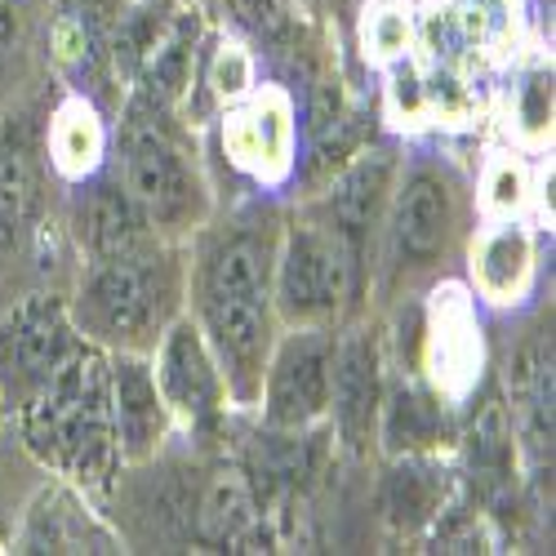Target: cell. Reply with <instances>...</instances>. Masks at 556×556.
I'll return each mask as SVG.
<instances>
[{
  "mask_svg": "<svg viewBox=\"0 0 556 556\" xmlns=\"http://www.w3.org/2000/svg\"><path fill=\"white\" fill-rule=\"evenodd\" d=\"M330 365H334V334L330 326H294L281 343H271L263 369V419L271 432H307L330 409Z\"/></svg>",
  "mask_w": 556,
  "mask_h": 556,
  "instance_id": "cell-6",
  "label": "cell"
},
{
  "mask_svg": "<svg viewBox=\"0 0 556 556\" xmlns=\"http://www.w3.org/2000/svg\"><path fill=\"white\" fill-rule=\"evenodd\" d=\"M392 156L388 152H365L352 165H343V174L330 182L326 201L316 205V214L326 218L339 237L365 258L369 254V237L379 231L388 201H392Z\"/></svg>",
  "mask_w": 556,
  "mask_h": 556,
  "instance_id": "cell-12",
  "label": "cell"
},
{
  "mask_svg": "<svg viewBox=\"0 0 556 556\" xmlns=\"http://www.w3.org/2000/svg\"><path fill=\"white\" fill-rule=\"evenodd\" d=\"M468 468L481 494H498L513 481V424L503 401H485L468 432Z\"/></svg>",
  "mask_w": 556,
  "mask_h": 556,
  "instance_id": "cell-18",
  "label": "cell"
},
{
  "mask_svg": "<svg viewBox=\"0 0 556 556\" xmlns=\"http://www.w3.org/2000/svg\"><path fill=\"white\" fill-rule=\"evenodd\" d=\"M383 348L375 330H352L334 339L330 365V419L348 450H369L379 441V409H383Z\"/></svg>",
  "mask_w": 556,
  "mask_h": 556,
  "instance_id": "cell-10",
  "label": "cell"
},
{
  "mask_svg": "<svg viewBox=\"0 0 556 556\" xmlns=\"http://www.w3.org/2000/svg\"><path fill=\"white\" fill-rule=\"evenodd\" d=\"M227 10L263 40H281L294 27V0H227Z\"/></svg>",
  "mask_w": 556,
  "mask_h": 556,
  "instance_id": "cell-23",
  "label": "cell"
},
{
  "mask_svg": "<svg viewBox=\"0 0 556 556\" xmlns=\"http://www.w3.org/2000/svg\"><path fill=\"white\" fill-rule=\"evenodd\" d=\"M361 276H365V258L320 214H307L276 241V263H271L276 316L290 320V326H330L343 312V303L356 294Z\"/></svg>",
  "mask_w": 556,
  "mask_h": 556,
  "instance_id": "cell-4",
  "label": "cell"
},
{
  "mask_svg": "<svg viewBox=\"0 0 556 556\" xmlns=\"http://www.w3.org/2000/svg\"><path fill=\"white\" fill-rule=\"evenodd\" d=\"M108 396H112L116 458L148 463L165 445V432H169V405L156 388L152 361H143V352L108 356Z\"/></svg>",
  "mask_w": 556,
  "mask_h": 556,
  "instance_id": "cell-11",
  "label": "cell"
},
{
  "mask_svg": "<svg viewBox=\"0 0 556 556\" xmlns=\"http://www.w3.org/2000/svg\"><path fill=\"white\" fill-rule=\"evenodd\" d=\"M254 530H258V513H254L250 481L241 472H218L201 498V539L231 543L237 552H245Z\"/></svg>",
  "mask_w": 556,
  "mask_h": 556,
  "instance_id": "cell-17",
  "label": "cell"
},
{
  "mask_svg": "<svg viewBox=\"0 0 556 556\" xmlns=\"http://www.w3.org/2000/svg\"><path fill=\"white\" fill-rule=\"evenodd\" d=\"M445 432V409L432 392L419 388H396L392 396L383 392V409H379V437L388 441L392 454H419L432 450Z\"/></svg>",
  "mask_w": 556,
  "mask_h": 556,
  "instance_id": "cell-16",
  "label": "cell"
},
{
  "mask_svg": "<svg viewBox=\"0 0 556 556\" xmlns=\"http://www.w3.org/2000/svg\"><path fill=\"white\" fill-rule=\"evenodd\" d=\"M290 143H294V121H290V103L281 94H263L227 121L231 161L254 169V174L286 169L290 165Z\"/></svg>",
  "mask_w": 556,
  "mask_h": 556,
  "instance_id": "cell-14",
  "label": "cell"
},
{
  "mask_svg": "<svg viewBox=\"0 0 556 556\" xmlns=\"http://www.w3.org/2000/svg\"><path fill=\"white\" fill-rule=\"evenodd\" d=\"M161 103H138L125 125V192L143 205L152 227L188 223L201 210V182L188 148L174 138Z\"/></svg>",
  "mask_w": 556,
  "mask_h": 556,
  "instance_id": "cell-5",
  "label": "cell"
},
{
  "mask_svg": "<svg viewBox=\"0 0 556 556\" xmlns=\"http://www.w3.org/2000/svg\"><path fill=\"white\" fill-rule=\"evenodd\" d=\"M80 348V330L63 303L31 299L0 320V383L23 401Z\"/></svg>",
  "mask_w": 556,
  "mask_h": 556,
  "instance_id": "cell-9",
  "label": "cell"
},
{
  "mask_svg": "<svg viewBox=\"0 0 556 556\" xmlns=\"http://www.w3.org/2000/svg\"><path fill=\"white\" fill-rule=\"evenodd\" d=\"M388 237H392V258L396 267H432L437 258H445L450 237H454V188L450 178L432 165H414L401 188L388 201Z\"/></svg>",
  "mask_w": 556,
  "mask_h": 556,
  "instance_id": "cell-8",
  "label": "cell"
},
{
  "mask_svg": "<svg viewBox=\"0 0 556 556\" xmlns=\"http://www.w3.org/2000/svg\"><path fill=\"white\" fill-rule=\"evenodd\" d=\"M31 205V169L23 161V152L0 148V231L10 223H18Z\"/></svg>",
  "mask_w": 556,
  "mask_h": 556,
  "instance_id": "cell-22",
  "label": "cell"
},
{
  "mask_svg": "<svg viewBox=\"0 0 556 556\" xmlns=\"http://www.w3.org/2000/svg\"><path fill=\"white\" fill-rule=\"evenodd\" d=\"M294 5H307V10H316V14H339L348 0H294Z\"/></svg>",
  "mask_w": 556,
  "mask_h": 556,
  "instance_id": "cell-27",
  "label": "cell"
},
{
  "mask_svg": "<svg viewBox=\"0 0 556 556\" xmlns=\"http://www.w3.org/2000/svg\"><path fill=\"white\" fill-rule=\"evenodd\" d=\"M10 40H14V10L0 5V54L10 50Z\"/></svg>",
  "mask_w": 556,
  "mask_h": 556,
  "instance_id": "cell-26",
  "label": "cell"
},
{
  "mask_svg": "<svg viewBox=\"0 0 556 556\" xmlns=\"http://www.w3.org/2000/svg\"><path fill=\"white\" fill-rule=\"evenodd\" d=\"M156 388L169 405V419H182L192 432H210L223 424L227 383L218 375V361L192 316H174L156 343Z\"/></svg>",
  "mask_w": 556,
  "mask_h": 556,
  "instance_id": "cell-7",
  "label": "cell"
},
{
  "mask_svg": "<svg viewBox=\"0 0 556 556\" xmlns=\"http://www.w3.org/2000/svg\"><path fill=\"white\" fill-rule=\"evenodd\" d=\"M103 148H108V138H103V121L99 112L89 108L85 99H72L59 121H54V134H50V156L63 174L72 178H85V174H94L99 161H103Z\"/></svg>",
  "mask_w": 556,
  "mask_h": 556,
  "instance_id": "cell-19",
  "label": "cell"
},
{
  "mask_svg": "<svg viewBox=\"0 0 556 556\" xmlns=\"http://www.w3.org/2000/svg\"><path fill=\"white\" fill-rule=\"evenodd\" d=\"M530 267H534V250H530L526 227H517V223L494 227L490 237H481L477 263H472L481 294L494 303H513L530 281Z\"/></svg>",
  "mask_w": 556,
  "mask_h": 556,
  "instance_id": "cell-15",
  "label": "cell"
},
{
  "mask_svg": "<svg viewBox=\"0 0 556 556\" xmlns=\"http://www.w3.org/2000/svg\"><path fill=\"white\" fill-rule=\"evenodd\" d=\"M405 40H409V18L401 10V0H379V10L365 18V45L375 54L392 59L405 50Z\"/></svg>",
  "mask_w": 556,
  "mask_h": 556,
  "instance_id": "cell-24",
  "label": "cell"
},
{
  "mask_svg": "<svg viewBox=\"0 0 556 556\" xmlns=\"http://www.w3.org/2000/svg\"><path fill=\"white\" fill-rule=\"evenodd\" d=\"M521 201V174L513 165H498L490 178V205L494 210H513Z\"/></svg>",
  "mask_w": 556,
  "mask_h": 556,
  "instance_id": "cell-25",
  "label": "cell"
},
{
  "mask_svg": "<svg viewBox=\"0 0 556 556\" xmlns=\"http://www.w3.org/2000/svg\"><path fill=\"white\" fill-rule=\"evenodd\" d=\"M441 494H445V485H441L437 468H428L424 458L405 454V463H401V468L392 472V481H388V513H392L396 526L419 530V526L437 521Z\"/></svg>",
  "mask_w": 556,
  "mask_h": 556,
  "instance_id": "cell-20",
  "label": "cell"
},
{
  "mask_svg": "<svg viewBox=\"0 0 556 556\" xmlns=\"http://www.w3.org/2000/svg\"><path fill=\"white\" fill-rule=\"evenodd\" d=\"M276 237L258 223L214 237L197 267V326L218 361L227 396L258 401L263 369L271 356L276 299H271Z\"/></svg>",
  "mask_w": 556,
  "mask_h": 556,
  "instance_id": "cell-1",
  "label": "cell"
},
{
  "mask_svg": "<svg viewBox=\"0 0 556 556\" xmlns=\"http://www.w3.org/2000/svg\"><path fill=\"white\" fill-rule=\"evenodd\" d=\"M182 267L156 241L116 258H99L76 299V330L89 343L116 352H148L161 343L165 326L178 316Z\"/></svg>",
  "mask_w": 556,
  "mask_h": 556,
  "instance_id": "cell-3",
  "label": "cell"
},
{
  "mask_svg": "<svg viewBox=\"0 0 556 556\" xmlns=\"http://www.w3.org/2000/svg\"><path fill=\"white\" fill-rule=\"evenodd\" d=\"M27 445L50 468L76 481H103L116 437H112V396H108V356L80 339V348L23 401Z\"/></svg>",
  "mask_w": 556,
  "mask_h": 556,
  "instance_id": "cell-2",
  "label": "cell"
},
{
  "mask_svg": "<svg viewBox=\"0 0 556 556\" xmlns=\"http://www.w3.org/2000/svg\"><path fill=\"white\" fill-rule=\"evenodd\" d=\"M205 76H210V94L214 99H223V103H237V99H245L250 94V85H254V59L241 50V45H218V54L210 59V67H205Z\"/></svg>",
  "mask_w": 556,
  "mask_h": 556,
  "instance_id": "cell-21",
  "label": "cell"
},
{
  "mask_svg": "<svg viewBox=\"0 0 556 556\" xmlns=\"http://www.w3.org/2000/svg\"><path fill=\"white\" fill-rule=\"evenodd\" d=\"M76 237L80 245L99 258H116V254H129V250H143L152 245V218L143 214L125 182H108V188H94L85 192L80 205H76Z\"/></svg>",
  "mask_w": 556,
  "mask_h": 556,
  "instance_id": "cell-13",
  "label": "cell"
}]
</instances>
